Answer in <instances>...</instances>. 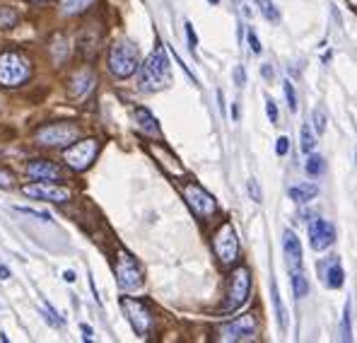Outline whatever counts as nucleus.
Listing matches in <instances>:
<instances>
[{
  "mask_svg": "<svg viewBox=\"0 0 357 343\" xmlns=\"http://www.w3.org/2000/svg\"><path fill=\"white\" fill-rule=\"evenodd\" d=\"M138 82L143 92H160V89H165L172 82V66L162 46H157L152 51L148 61L143 66H138Z\"/></svg>",
  "mask_w": 357,
  "mask_h": 343,
  "instance_id": "obj_1",
  "label": "nucleus"
},
{
  "mask_svg": "<svg viewBox=\"0 0 357 343\" xmlns=\"http://www.w3.org/2000/svg\"><path fill=\"white\" fill-rule=\"evenodd\" d=\"M31 75L29 58L20 51H5L0 54V85L5 87H20L27 82Z\"/></svg>",
  "mask_w": 357,
  "mask_h": 343,
  "instance_id": "obj_2",
  "label": "nucleus"
},
{
  "mask_svg": "<svg viewBox=\"0 0 357 343\" xmlns=\"http://www.w3.org/2000/svg\"><path fill=\"white\" fill-rule=\"evenodd\" d=\"M107 66L109 73L116 78H130L135 71H138V49H135L130 41H116L112 44L107 56Z\"/></svg>",
  "mask_w": 357,
  "mask_h": 343,
  "instance_id": "obj_3",
  "label": "nucleus"
},
{
  "mask_svg": "<svg viewBox=\"0 0 357 343\" xmlns=\"http://www.w3.org/2000/svg\"><path fill=\"white\" fill-rule=\"evenodd\" d=\"M77 138H80V126L70 124V121L49 124L36 131V140L46 147H68L70 143H75Z\"/></svg>",
  "mask_w": 357,
  "mask_h": 343,
  "instance_id": "obj_4",
  "label": "nucleus"
},
{
  "mask_svg": "<svg viewBox=\"0 0 357 343\" xmlns=\"http://www.w3.org/2000/svg\"><path fill=\"white\" fill-rule=\"evenodd\" d=\"M249 290H251V276H249V268L239 266L232 271L229 276V288H227V298L222 302V312H234L239 309L241 305L246 302L249 298Z\"/></svg>",
  "mask_w": 357,
  "mask_h": 343,
  "instance_id": "obj_5",
  "label": "nucleus"
},
{
  "mask_svg": "<svg viewBox=\"0 0 357 343\" xmlns=\"http://www.w3.org/2000/svg\"><path fill=\"white\" fill-rule=\"evenodd\" d=\"M97 150H99V143L94 138H85V140H75L70 147H66L63 152V160L70 170L75 172H85L92 167L94 157H97Z\"/></svg>",
  "mask_w": 357,
  "mask_h": 343,
  "instance_id": "obj_6",
  "label": "nucleus"
},
{
  "mask_svg": "<svg viewBox=\"0 0 357 343\" xmlns=\"http://www.w3.org/2000/svg\"><path fill=\"white\" fill-rule=\"evenodd\" d=\"M213 249L218 254L220 263L225 266H232L239 256V240H237V232H234L232 223H225L220 225V230L215 232V240H213Z\"/></svg>",
  "mask_w": 357,
  "mask_h": 343,
  "instance_id": "obj_7",
  "label": "nucleus"
},
{
  "mask_svg": "<svg viewBox=\"0 0 357 343\" xmlns=\"http://www.w3.org/2000/svg\"><path fill=\"white\" fill-rule=\"evenodd\" d=\"M121 309H123V314L128 316V321L135 329V334L145 339L152 329V312H150L148 305L140 302V300H135V298H123L121 300Z\"/></svg>",
  "mask_w": 357,
  "mask_h": 343,
  "instance_id": "obj_8",
  "label": "nucleus"
},
{
  "mask_svg": "<svg viewBox=\"0 0 357 343\" xmlns=\"http://www.w3.org/2000/svg\"><path fill=\"white\" fill-rule=\"evenodd\" d=\"M116 281L123 290H138L143 286V271H140L138 261L128 254L126 249H119L116 258Z\"/></svg>",
  "mask_w": 357,
  "mask_h": 343,
  "instance_id": "obj_9",
  "label": "nucleus"
},
{
  "mask_svg": "<svg viewBox=\"0 0 357 343\" xmlns=\"http://www.w3.org/2000/svg\"><path fill=\"white\" fill-rule=\"evenodd\" d=\"M256 331V316L254 314H244L237 319L227 321L218 329V341L229 343V341H246L251 339Z\"/></svg>",
  "mask_w": 357,
  "mask_h": 343,
  "instance_id": "obj_10",
  "label": "nucleus"
},
{
  "mask_svg": "<svg viewBox=\"0 0 357 343\" xmlns=\"http://www.w3.org/2000/svg\"><path fill=\"white\" fill-rule=\"evenodd\" d=\"M183 198H186V203L191 205V210L198 218H210V215L218 210L215 198L210 196L201 184H186V187H183Z\"/></svg>",
  "mask_w": 357,
  "mask_h": 343,
  "instance_id": "obj_11",
  "label": "nucleus"
},
{
  "mask_svg": "<svg viewBox=\"0 0 357 343\" xmlns=\"http://www.w3.org/2000/svg\"><path fill=\"white\" fill-rule=\"evenodd\" d=\"M22 194L29 198H39V200H51V203H66L70 200V191L66 187L56 182H34L22 187Z\"/></svg>",
  "mask_w": 357,
  "mask_h": 343,
  "instance_id": "obj_12",
  "label": "nucleus"
},
{
  "mask_svg": "<svg viewBox=\"0 0 357 343\" xmlns=\"http://www.w3.org/2000/svg\"><path fill=\"white\" fill-rule=\"evenodd\" d=\"M307 230H309V245H312V249H317V251L328 249V247L335 242V228L324 218L309 220Z\"/></svg>",
  "mask_w": 357,
  "mask_h": 343,
  "instance_id": "obj_13",
  "label": "nucleus"
},
{
  "mask_svg": "<svg viewBox=\"0 0 357 343\" xmlns=\"http://www.w3.org/2000/svg\"><path fill=\"white\" fill-rule=\"evenodd\" d=\"M319 271V278H321V283L331 290L340 288L345 283V271L343 266H340V258L338 256H331V258H324V261H319L317 266Z\"/></svg>",
  "mask_w": 357,
  "mask_h": 343,
  "instance_id": "obj_14",
  "label": "nucleus"
},
{
  "mask_svg": "<svg viewBox=\"0 0 357 343\" xmlns=\"http://www.w3.org/2000/svg\"><path fill=\"white\" fill-rule=\"evenodd\" d=\"M27 174L34 182H59L61 170L49 160H31L27 165Z\"/></svg>",
  "mask_w": 357,
  "mask_h": 343,
  "instance_id": "obj_15",
  "label": "nucleus"
},
{
  "mask_svg": "<svg viewBox=\"0 0 357 343\" xmlns=\"http://www.w3.org/2000/svg\"><path fill=\"white\" fill-rule=\"evenodd\" d=\"M282 249H285L287 266L292 271H299V266H302V245H299L295 232L285 230V235H282Z\"/></svg>",
  "mask_w": 357,
  "mask_h": 343,
  "instance_id": "obj_16",
  "label": "nucleus"
},
{
  "mask_svg": "<svg viewBox=\"0 0 357 343\" xmlns=\"http://www.w3.org/2000/svg\"><path fill=\"white\" fill-rule=\"evenodd\" d=\"M135 124H138L145 133L160 136V124H157V119L148 112V109H135Z\"/></svg>",
  "mask_w": 357,
  "mask_h": 343,
  "instance_id": "obj_17",
  "label": "nucleus"
},
{
  "mask_svg": "<svg viewBox=\"0 0 357 343\" xmlns=\"http://www.w3.org/2000/svg\"><path fill=\"white\" fill-rule=\"evenodd\" d=\"M317 194H319L317 184H297V187L290 189V198L297 200V203H307V200H312Z\"/></svg>",
  "mask_w": 357,
  "mask_h": 343,
  "instance_id": "obj_18",
  "label": "nucleus"
},
{
  "mask_svg": "<svg viewBox=\"0 0 357 343\" xmlns=\"http://www.w3.org/2000/svg\"><path fill=\"white\" fill-rule=\"evenodd\" d=\"M17 10L10 8V5H0V29H13L17 24Z\"/></svg>",
  "mask_w": 357,
  "mask_h": 343,
  "instance_id": "obj_19",
  "label": "nucleus"
},
{
  "mask_svg": "<svg viewBox=\"0 0 357 343\" xmlns=\"http://www.w3.org/2000/svg\"><path fill=\"white\" fill-rule=\"evenodd\" d=\"M271 290H273V305H275V314H278V324L280 329L285 331L287 321H285V307H282V300H280V293H278V283L271 281Z\"/></svg>",
  "mask_w": 357,
  "mask_h": 343,
  "instance_id": "obj_20",
  "label": "nucleus"
},
{
  "mask_svg": "<svg viewBox=\"0 0 357 343\" xmlns=\"http://www.w3.org/2000/svg\"><path fill=\"white\" fill-rule=\"evenodd\" d=\"M292 290H295V298L297 300L307 298V293H309V281L299 271L292 273Z\"/></svg>",
  "mask_w": 357,
  "mask_h": 343,
  "instance_id": "obj_21",
  "label": "nucleus"
},
{
  "mask_svg": "<svg viewBox=\"0 0 357 343\" xmlns=\"http://www.w3.org/2000/svg\"><path fill=\"white\" fill-rule=\"evenodd\" d=\"M304 170H307L309 177H319L324 170H326V162H324L321 155H309L307 165H304Z\"/></svg>",
  "mask_w": 357,
  "mask_h": 343,
  "instance_id": "obj_22",
  "label": "nucleus"
},
{
  "mask_svg": "<svg viewBox=\"0 0 357 343\" xmlns=\"http://www.w3.org/2000/svg\"><path fill=\"white\" fill-rule=\"evenodd\" d=\"M61 5H63V13L75 15V13H82V10H87L89 5H92V0H61Z\"/></svg>",
  "mask_w": 357,
  "mask_h": 343,
  "instance_id": "obj_23",
  "label": "nucleus"
},
{
  "mask_svg": "<svg viewBox=\"0 0 357 343\" xmlns=\"http://www.w3.org/2000/svg\"><path fill=\"white\" fill-rule=\"evenodd\" d=\"M299 138H302V152H307V155H309V152L314 150V145H317L312 131H309V124L302 126V131H299Z\"/></svg>",
  "mask_w": 357,
  "mask_h": 343,
  "instance_id": "obj_24",
  "label": "nucleus"
},
{
  "mask_svg": "<svg viewBox=\"0 0 357 343\" xmlns=\"http://www.w3.org/2000/svg\"><path fill=\"white\" fill-rule=\"evenodd\" d=\"M259 5H261V13H264L266 20H271V22H278V20H280V13H278V8L271 3V0H259Z\"/></svg>",
  "mask_w": 357,
  "mask_h": 343,
  "instance_id": "obj_25",
  "label": "nucleus"
},
{
  "mask_svg": "<svg viewBox=\"0 0 357 343\" xmlns=\"http://www.w3.org/2000/svg\"><path fill=\"white\" fill-rule=\"evenodd\" d=\"M282 89H285V99H287V107L290 112H297V94H295V85L290 80L282 82Z\"/></svg>",
  "mask_w": 357,
  "mask_h": 343,
  "instance_id": "obj_26",
  "label": "nucleus"
},
{
  "mask_svg": "<svg viewBox=\"0 0 357 343\" xmlns=\"http://www.w3.org/2000/svg\"><path fill=\"white\" fill-rule=\"evenodd\" d=\"M75 82H80V87L73 89V94H77V97H80V94H85L87 89L92 87V75H89V73H80V75L75 78Z\"/></svg>",
  "mask_w": 357,
  "mask_h": 343,
  "instance_id": "obj_27",
  "label": "nucleus"
},
{
  "mask_svg": "<svg viewBox=\"0 0 357 343\" xmlns=\"http://www.w3.org/2000/svg\"><path fill=\"white\" fill-rule=\"evenodd\" d=\"M312 124H314V131H317V133H324V131H326V114H324L321 109H314Z\"/></svg>",
  "mask_w": 357,
  "mask_h": 343,
  "instance_id": "obj_28",
  "label": "nucleus"
},
{
  "mask_svg": "<svg viewBox=\"0 0 357 343\" xmlns=\"http://www.w3.org/2000/svg\"><path fill=\"white\" fill-rule=\"evenodd\" d=\"M350 302L345 305V314H343V326H340V341H350Z\"/></svg>",
  "mask_w": 357,
  "mask_h": 343,
  "instance_id": "obj_29",
  "label": "nucleus"
},
{
  "mask_svg": "<svg viewBox=\"0 0 357 343\" xmlns=\"http://www.w3.org/2000/svg\"><path fill=\"white\" fill-rule=\"evenodd\" d=\"M249 194H251V200H256V203H261V200H264V191H261L259 182H256L254 177L249 179Z\"/></svg>",
  "mask_w": 357,
  "mask_h": 343,
  "instance_id": "obj_30",
  "label": "nucleus"
},
{
  "mask_svg": "<svg viewBox=\"0 0 357 343\" xmlns=\"http://www.w3.org/2000/svg\"><path fill=\"white\" fill-rule=\"evenodd\" d=\"M186 36H188V49H191V54H196V49H198V36H196V31H193V24L191 22H186Z\"/></svg>",
  "mask_w": 357,
  "mask_h": 343,
  "instance_id": "obj_31",
  "label": "nucleus"
},
{
  "mask_svg": "<svg viewBox=\"0 0 357 343\" xmlns=\"http://www.w3.org/2000/svg\"><path fill=\"white\" fill-rule=\"evenodd\" d=\"M266 114H268V119H271V124H275V121H278V107H275V102H273V99H266Z\"/></svg>",
  "mask_w": 357,
  "mask_h": 343,
  "instance_id": "obj_32",
  "label": "nucleus"
},
{
  "mask_svg": "<svg viewBox=\"0 0 357 343\" xmlns=\"http://www.w3.org/2000/svg\"><path fill=\"white\" fill-rule=\"evenodd\" d=\"M15 184V177L10 172H5V170H0V189H10Z\"/></svg>",
  "mask_w": 357,
  "mask_h": 343,
  "instance_id": "obj_33",
  "label": "nucleus"
},
{
  "mask_svg": "<svg viewBox=\"0 0 357 343\" xmlns=\"http://www.w3.org/2000/svg\"><path fill=\"white\" fill-rule=\"evenodd\" d=\"M15 210H20V213H24V215H34V218H41V220H46V223L51 220L49 213H39V210H31V208H20V205H17Z\"/></svg>",
  "mask_w": 357,
  "mask_h": 343,
  "instance_id": "obj_34",
  "label": "nucleus"
},
{
  "mask_svg": "<svg viewBox=\"0 0 357 343\" xmlns=\"http://www.w3.org/2000/svg\"><path fill=\"white\" fill-rule=\"evenodd\" d=\"M287 150H290V140L285 138V136H282V138H278V145H275V152L278 155H287Z\"/></svg>",
  "mask_w": 357,
  "mask_h": 343,
  "instance_id": "obj_35",
  "label": "nucleus"
},
{
  "mask_svg": "<svg viewBox=\"0 0 357 343\" xmlns=\"http://www.w3.org/2000/svg\"><path fill=\"white\" fill-rule=\"evenodd\" d=\"M249 46H251V51H254V54H261V41H259V36H256L254 31H249Z\"/></svg>",
  "mask_w": 357,
  "mask_h": 343,
  "instance_id": "obj_36",
  "label": "nucleus"
},
{
  "mask_svg": "<svg viewBox=\"0 0 357 343\" xmlns=\"http://www.w3.org/2000/svg\"><path fill=\"white\" fill-rule=\"evenodd\" d=\"M261 75H264V80H273V75H275V73H273L271 63H264V66H261Z\"/></svg>",
  "mask_w": 357,
  "mask_h": 343,
  "instance_id": "obj_37",
  "label": "nucleus"
},
{
  "mask_svg": "<svg viewBox=\"0 0 357 343\" xmlns=\"http://www.w3.org/2000/svg\"><path fill=\"white\" fill-rule=\"evenodd\" d=\"M234 82H237L239 87L244 85V68H241V66L234 68Z\"/></svg>",
  "mask_w": 357,
  "mask_h": 343,
  "instance_id": "obj_38",
  "label": "nucleus"
},
{
  "mask_svg": "<svg viewBox=\"0 0 357 343\" xmlns=\"http://www.w3.org/2000/svg\"><path fill=\"white\" fill-rule=\"evenodd\" d=\"M10 276H13V273H10V268L0 263V281H10Z\"/></svg>",
  "mask_w": 357,
  "mask_h": 343,
  "instance_id": "obj_39",
  "label": "nucleus"
},
{
  "mask_svg": "<svg viewBox=\"0 0 357 343\" xmlns=\"http://www.w3.org/2000/svg\"><path fill=\"white\" fill-rule=\"evenodd\" d=\"M63 278H66V283H75V273L73 271H66L63 273Z\"/></svg>",
  "mask_w": 357,
  "mask_h": 343,
  "instance_id": "obj_40",
  "label": "nucleus"
},
{
  "mask_svg": "<svg viewBox=\"0 0 357 343\" xmlns=\"http://www.w3.org/2000/svg\"><path fill=\"white\" fill-rule=\"evenodd\" d=\"M232 116H234V119H239V109H237V104H232Z\"/></svg>",
  "mask_w": 357,
  "mask_h": 343,
  "instance_id": "obj_41",
  "label": "nucleus"
},
{
  "mask_svg": "<svg viewBox=\"0 0 357 343\" xmlns=\"http://www.w3.org/2000/svg\"><path fill=\"white\" fill-rule=\"evenodd\" d=\"M208 3H213V5H218V3H220V0H208Z\"/></svg>",
  "mask_w": 357,
  "mask_h": 343,
  "instance_id": "obj_42",
  "label": "nucleus"
},
{
  "mask_svg": "<svg viewBox=\"0 0 357 343\" xmlns=\"http://www.w3.org/2000/svg\"><path fill=\"white\" fill-rule=\"evenodd\" d=\"M34 3H36V0H34Z\"/></svg>",
  "mask_w": 357,
  "mask_h": 343,
  "instance_id": "obj_43",
  "label": "nucleus"
}]
</instances>
